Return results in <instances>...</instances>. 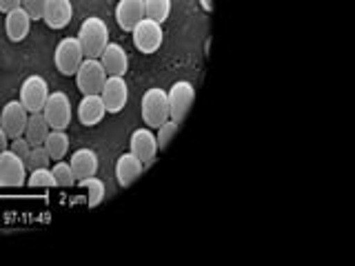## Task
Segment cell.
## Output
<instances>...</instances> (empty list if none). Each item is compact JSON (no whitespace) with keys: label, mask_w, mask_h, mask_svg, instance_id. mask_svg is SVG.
<instances>
[{"label":"cell","mask_w":355,"mask_h":266,"mask_svg":"<svg viewBox=\"0 0 355 266\" xmlns=\"http://www.w3.org/2000/svg\"><path fill=\"white\" fill-rule=\"evenodd\" d=\"M100 98L107 107V114H120L129 103V87L125 82V76H107Z\"/></svg>","instance_id":"obj_9"},{"label":"cell","mask_w":355,"mask_h":266,"mask_svg":"<svg viewBox=\"0 0 355 266\" xmlns=\"http://www.w3.org/2000/svg\"><path fill=\"white\" fill-rule=\"evenodd\" d=\"M71 171L76 177H92L96 175L98 171V155L94 149H89V147H83V149H76L71 153Z\"/></svg>","instance_id":"obj_19"},{"label":"cell","mask_w":355,"mask_h":266,"mask_svg":"<svg viewBox=\"0 0 355 266\" xmlns=\"http://www.w3.org/2000/svg\"><path fill=\"white\" fill-rule=\"evenodd\" d=\"M140 111H142V120L149 129H158L162 122L169 120V100H166V91L164 89H147L142 96L140 103Z\"/></svg>","instance_id":"obj_2"},{"label":"cell","mask_w":355,"mask_h":266,"mask_svg":"<svg viewBox=\"0 0 355 266\" xmlns=\"http://www.w3.org/2000/svg\"><path fill=\"white\" fill-rule=\"evenodd\" d=\"M171 14V0H144V16L153 18L155 22H162Z\"/></svg>","instance_id":"obj_23"},{"label":"cell","mask_w":355,"mask_h":266,"mask_svg":"<svg viewBox=\"0 0 355 266\" xmlns=\"http://www.w3.org/2000/svg\"><path fill=\"white\" fill-rule=\"evenodd\" d=\"M144 18V0H120L116 5V22L122 31H131Z\"/></svg>","instance_id":"obj_16"},{"label":"cell","mask_w":355,"mask_h":266,"mask_svg":"<svg viewBox=\"0 0 355 266\" xmlns=\"http://www.w3.org/2000/svg\"><path fill=\"white\" fill-rule=\"evenodd\" d=\"M80 186L89 191V197H87V204L89 206H98L105 200V191H107V188H105V182L100 180V177H94V175L92 177H83Z\"/></svg>","instance_id":"obj_22"},{"label":"cell","mask_w":355,"mask_h":266,"mask_svg":"<svg viewBox=\"0 0 355 266\" xmlns=\"http://www.w3.org/2000/svg\"><path fill=\"white\" fill-rule=\"evenodd\" d=\"M27 182V166L25 160L5 149L0 151V186H22Z\"/></svg>","instance_id":"obj_10"},{"label":"cell","mask_w":355,"mask_h":266,"mask_svg":"<svg viewBox=\"0 0 355 266\" xmlns=\"http://www.w3.org/2000/svg\"><path fill=\"white\" fill-rule=\"evenodd\" d=\"M53 180H55V186H71L76 182V175L71 171V164L64 162V160H58L53 164Z\"/></svg>","instance_id":"obj_25"},{"label":"cell","mask_w":355,"mask_h":266,"mask_svg":"<svg viewBox=\"0 0 355 266\" xmlns=\"http://www.w3.org/2000/svg\"><path fill=\"white\" fill-rule=\"evenodd\" d=\"M49 94H51L49 85H47V80H44L42 76H29V78H25V82L20 85L18 100L22 103V107L29 111V114H36V111H42Z\"/></svg>","instance_id":"obj_6"},{"label":"cell","mask_w":355,"mask_h":266,"mask_svg":"<svg viewBox=\"0 0 355 266\" xmlns=\"http://www.w3.org/2000/svg\"><path fill=\"white\" fill-rule=\"evenodd\" d=\"M44 3H47V0H20V7L27 11L31 20H42Z\"/></svg>","instance_id":"obj_28"},{"label":"cell","mask_w":355,"mask_h":266,"mask_svg":"<svg viewBox=\"0 0 355 266\" xmlns=\"http://www.w3.org/2000/svg\"><path fill=\"white\" fill-rule=\"evenodd\" d=\"M9 149L14 151L18 158H22V160H27V155H29V151H31V144H29V140L25 138V136H18V138H14L9 142Z\"/></svg>","instance_id":"obj_29"},{"label":"cell","mask_w":355,"mask_h":266,"mask_svg":"<svg viewBox=\"0 0 355 266\" xmlns=\"http://www.w3.org/2000/svg\"><path fill=\"white\" fill-rule=\"evenodd\" d=\"M27 120H29V111L22 107L20 100H11V103H7L3 111H0V127L7 131V136L11 140L25 133Z\"/></svg>","instance_id":"obj_11"},{"label":"cell","mask_w":355,"mask_h":266,"mask_svg":"<svg viewBox=\"0 0 355 266\" xmlns=\"http://www.w3.org/2000/svg\"><path fill=\"white\" fill-rule=\"evenodd\" d=\"M100 62H103L107 76H125L129 69V55L125 47L118 42H109L105 51L100 53Z\"/></svg>","instance_id":"obj_15"},{"label":"cell","mask_w":355,"mask_h":266,"mask_svg":"<svg viewBox=\"0 0 355 266\" xmlns=\"http://www.w3.org/2000/svg\"><path fill=\"white\" fill-rule=\"evenodd\" d=\"M5 29H7V38L11 42H22L29 36V29H31V18L29 14L22 7L9 11L5 14Z\"/></svg>","instance_id":"obj_17"},{"label":"cell","mask_w":355,"mask_h":266,"mask_svg":"<svg viewBox=\"0 0 355 266\" xmlns=\"http://www.w3.org/2000/svg\"><path fill=\"white\" fill-rule=\"evenodd\" d=\"M44 149H47L51 162L64 160V155L69 153V136L64 133V129H51L47 140H44Z\"/></svg>","instance_id":"obj_21"},{"label":"cell","mask_w":355,"mask_h":266,"mask_svg":"<svg viewBox=\"0 0 355 266\" xmlns=\"http://www.w3.org/2000/svg\"><path fill=\"white\" fill-rule=\"evenodd\" d=\"M20 7V0H0V11L3 14H9V11H14Z\"/></svg>","instance_id":"obj_30"},{"label":"cell","mask_w":355,"mask_h":266,"mask_svg":"<svg viewBox=\"0 0 355 266\" xmlns=\"http://www.w3.org/2000/svg\"><path fill=\"white\" fill-rule=\"evenodd\" d=\"M78 40L83 44L85 58H100V53L105 51L109 44V27L103 18L89 16L83 20L80 29H78Z\"/></svg>","instance_id":"obj_1"},{"label":"cell","mask_w":355,"mask_h":266,"mask_svg":"<svg viewBox=\"0 0 355 266\" xmlns=\"http://www.w3.org/2000/svg\"><path fill=\"white\" fill-rule=\"evenodd\" d=\"M73 18V5L71 0H47L44 3V14L42 20L47 22L51 29H62L71 22Z\"/></svg>","instance_id":"obj_14"},{"label":"cell","mask_w":355,"mask_h":266,"mask_svg":"<svg viewBox=\"0 0 355 266\" xmlns=\"http://www.w3.org/2000/svg\"><path fill=\"white\" fill-rule=\"evenodd\" d=\"M85 60V51H83V44L76 36L69 38H62L58 44H55V51H53V64L62 76H76L78 66L83 64Z\"/></svg>","instance_id":"obj_3"},{"label":"cell","mask_w":355,"mask_h":266,"mask_svg":"<svg viewBox=\"0 0 355 266\" xmlns=\"http://www.w3.org/2000/svg\"><path fill=\"white\" fill-rule=\"evenodd\" d=\"M42 116L47 118L51 129H67L71 125V100L64 91L49 94L47 103L42 107Z\"/></svg>","instance_id":"obj_8"},{"label":"cell","mask_w":355,"mask_h":266,"mask_svg":"<svg viewBox=\"0 0 355 266\" xmlns=\"http://www.w3.org/2000/svg\"><path fill=\"white\" fill-rule=\"evenodd\" d=\"M107 80V71L100 58H85L83 64L76 71V85L80 89V94H100Z\"/></svg>","instance_id":"obj_4"},{"label":"cell","mask_w":355,"mask_h":266,"mask_svg":"<svg viewBox=\"0 0 355 266\" xmlns=\"http://www.w3.org/2000/svg\"><path fill=\"white\" fill-rule=\"evenodd\" d=\"M9 142H11V138L7 136V131L0 127V151H5V149H9Z\"/></svg>","instance_id":"obj_31"},{"label":"cell","mask_w":355,"mask_h":266,"mask_svg":"<svg viewBox=\"0 0 355 266\" xmlns=\"http://www.w3.org/2000/svg\"><path fill=\"white\" fill-rule=\"evenodd\" d=\"M27 182L31 186H55L53 173H51L49 166H42V169H33L31 175L27 177Z\"/></svg>","instance_id":"obj_27"},{"label":"cell","mask_w":355,"mask_h":266,"mask_svg":"<svg viewBox=\"0 0 355 266\" xmlns=\"http://www.w3.org/2000/svg\"><path fill=\"white\" fill-rule=\"evenodd\" d=\"M166 100H169V118L175 122H182L196 100V89L189 80H178L166 91Z\"/></svg>","instance_id":"obj_7"},{"label":"cell","mask_w":355,"mask_h":266,"mask_svg":"<svg viewBox=\"0 0 355 266\" xmlns=\"http://www.w3.org/2000/svg\"><path fill=\"white\" fill-rule=\"evenodd\" d=\"M129 149L138 160H142L144 166H149L155 160V153H158V142H155L153 131L149 127L147 129H136L131 133Z\"/></svg>","instance_id":"obj_12"},{"label":"cell","mask_w":355,"mask_h":266,"mask_svg":"<svg viewBox=\"0 0 355 266\" xmlns=\"http://www.w3.org/2000/svg\"><path fill=\"white\" fill-rule=\"evenodd\" d=\"M51 164V158H49V153L47 149H44V144H38V147H31L29 155H27V160H25V166L29 171L33 169H42V166H49Z\"/></svg>","instance_id":"obj_24"},{"label":"cell","mask_w":355,"mask_h":266,"mask_svg":"<svg viewBox=\"0 0 355 266\" xmlns=\"http://www.w3.org/2000/svg\"><path fill=\"white\" fill-rule=\"evenodd\" d=\"M142 171H144L142 160H138L131 151L129 153H122L120 158L116 160V177H118V184L120 186L133 184V182H136V177H140Z\"/></svg>","instance_id":"obj_18"},{"label":"cell","mask_w":355,"mask_h":266,"mask_svg":"<svg viewBox=\"0 0 355 266\" xmlns=\"http://www.w3.org/2000/svg\"><path fill=\"white\" fill-rule=\"evenodd\" d=\"M105 116H107V107L103 103V98H100V94L83 96L80 105H78V120H80L85 127L100 125Z\"/></svg>","instance_id":"obj_13"},{"label":"cell","mask_w":355,"mask_h":266,"mask_svg":"<svg viewBox=\"0 0 355 266\" xmlns=\"http://www.w3.org/2000/svg\"><path fill=\"white\" fill-rule=\"evenodd\" d=\"M49 131H51V127H49L47 118L42 116V111H36V114H29L27 127H25V133H22V136L29 140L31 147H38V144H44Z\"/></svg>","instance_id":"obj_20"},{"label":"cell","mask_w":355,"mask_h":266,"mask_svg":"<svg viewBox=\"0 0 355 266\" xmlns=\"http://www.w3.org/2000/svg\"><path fill=\"white\" fill-rule=\"evenodd\" d=\"M200 5L205 11H214V0H200Z\"/></svg>","instance_id":"obj_32"},{"label":"cell","mask_w":355,"mask_h":266,"mask_svg":"<svg viewBox=\"0 0 355 266\" xmlns=\"http://www.w3.org/2000/svg\"><path fill=\"white\" fill-rule=\"evenodd\" d=\"M178 127H180V122H175V120H166L162 122V125L158 127V133H155V142H158V151L166 149V144L171 142V138L178 133Z\"/></svg>","instance_id":"obj_26"},{"label":"cell","mask_w":355,"mask_h":266,"mask_svg":"<svg viewBox=\"0 0 355 266\" xmlns=\"http://www.w3.org/2000/svg\"><path fill=\"white\" fill-rule=\"evenodd\" d=\"M131 38H133V44H136L138 51H142V53H155V51L160 49V44H162L164 31H162L160 22H155L153 18L144 16L138 22V25L131 29Z\"/></svg>","instance_id":"obj_5"}]
</instances>
